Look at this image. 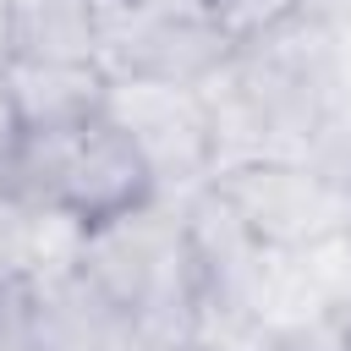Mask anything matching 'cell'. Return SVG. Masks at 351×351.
<instances>
[{"mask_svg":"<svg viewBox=\"0 0 351 351\" xmlns=\"http://www.w3.org/2000/svg\"><path fill=\"white\" fill-rule=\"evenodd\" d=\"M77 274L154 346H197V263L181 197H154L82 236Z\"/></svg>","mask_w":351,"mask_h":351,"instance_id":"cell-1","label":"cell"},{"mask_svg":"<svg viewBox=\"0 0 351 351\" xmlns=\"http://www.w3.org/2000/svg\"><path fill=\"white\" fill-rule=\"evenodd\" d=\"M11 186L27 203L71 214L88 230L159 197V181H154L148 159L137 154V143L110 115H93L82 126H60V132L27 137Z\"/></svg>","mask_w":351,"mask_h":351,"instance_id":"cell-2","label":"cell"},{"mask_svg":"<svg viewBox=\"0 0 351 351\" xmlns=\"http://www.w3.org/2000/svg\"><path fill=\"white\" fill-rule=\"evenodd\" d=\"M269 252H318L351 236V176L313 159H247L208 181Z\"/></svg>","mask_w":351,"mask_h":351,"instance_id":"cell-3","label":"cell"},{"mask_svg":"<svg viewBox=\"0 0 351 351\" xmlns=\"http://www.w3.org/2000/svg\"><path fill=\"white\" fill-rule=\"evenodd\" d=\"M104 115L137 143V154L148 159L165 197H192L197 186L214 181V170H219L214 126H208V104L197 88L148 82V77H110Z\"/></svg>","mask_w":351,"mask_h":351,"instance_id":"cell-4","label":"cell"},{"mask_svg":"<svg viewBox=\"0 0 351 351\" xmlns=\"http://www.w3.org/2000/svg\"><path fill=\"white\" fill-rule=\"evenodd\" d=\"M236 55L230 33L208 11L154 16V11H115L104 16V71L110 77H148L176 88H203Z\"/></svg>","mask_w":351,"mask_h":351,"instance_id":"cell-5","label":"cell"},{"mask_svg":"<svg viewBox=\"0 0 351 351\" xmlns=\"http://www.w3.org/2000/svg\"><path fill=\"white\" fill-rule=\"evenodd\" d=\"M5 82H11V99H16L27 137L82 126V121L104 115V104H110L104 60H22L16 55L5 66Z\"/></svg>","mask_w":351,"mask_h":351,"instance_id":"cell-6","label":"cell"},{"mask_svg":"<svg viewBox=\"0 0 351 351\" xmlns=\"http://www.w3.org/2000/svg\"><path fill=\"white\" fill-rule=\"evenodd\" d=\"M11 27L22 60H99L104 49L93 0H11Z\"/></svg>","mask_w":351,"mask_h":351,"instance_id":"cell-7","label":"cell"},{"mask_svg":"<svg viewBox=\"0 0 351 351\" xmlns=\"http://www.w3.org/2000/svg\"><path fill=\"white\" fill-rule=\"evenodd\" d=\"M38 269V203H27L11 181H0V296L33 285Z\"/></svg>","mask_w":351,"mask_h":351,"instance_id":"cell-8","label":"cell"},{"mask_svg":"<svg viewBox=\"0 0 351 351\" xmlns=\"http://www.w3.org/2000/svg\"><path fill=\"white\" fill-rule=\"evenodd\" d=\"M307 0H208V16L230 33V44H247L258 33H269L274 22L296 16Z\"/></svg>","mask_w":351,"mask_h":351,"instance_id":"cell-9","label":"cell"},{"mask_svg":"<svg viewBox=\"0 0 351 351\" xmlns=\"http://www.w3.org/2000/svg\"><path fill=\"white\" fill-rule=\"evenodd\" d=\"M247 351H351V324H340V318H313V324L269 329V335H258Z\"/></svg>","mask_w":351,"mask_h":351,"instance_id":"cell-10","label":"cell"},{"mask_svg":"<svg viewBox=\"0 0 351 351\" xmlns=\"http://www.w3.org/2000/svg\"><path fill=\"white\" fill-rule=\"evenodd\" d=\"M0 351H33V285L0 296Z\"/></svg>","mask_w":351,"mask_h":351,"instance_id":"cell-11","label":"cell"},{"mask_svg":"<svg viewBox=\"0 0 351 351\" xmlns=\"http://www.w3.org/2000/svg\"><path fill=\"white\" fill-rule=\"evenodd\" d=\"M27 148V126L16 115V99H11V82H5V66H0V181L16 176V159Z\"/></svg>","mask_w":351,"mask_h":351,"instance_id":"cell-12","label":"cell"},{"mask_svg":"<svg viewBox=\"0 0 351 351\" xmlns=\"http://www.w3.org/2000/svg\"><path fill=\"white\" fill-rule=\"evenodd\" d=\"M16 55V27H11V0H0V66H11Z\"/></svg>","mask_w":351,"mask_h":351,"instance_id":"cell-13","label":"cell"},{"mask_svg":"<svg viewBox=\"0 0 351 351\" xmlns=\"http://www.w3.org/2000/svg\"><path fill=\"white\" fill-rule=\"evenodd\" d=\"M340 33H346V55H351V16H340Z\"/></svg>","mask_w":351,"mask_h":351,"instance_id":"cell-14","label":"cell"},{"mask_svg":"<svg viewBox=\"0 0 351 351\" xmlns=\"http://www.w3.org/2000/svg\"><path fill=\"white\" fill-rule=\"evenodd\" d=\"M181 351H219V346H181ZM241 351H247V346H241Z\"/></svg>","mask_w":351,"mask_h":351,"instance_id":"cell-15","label":"cell"},{"mask_svg":"<svg viewBox=\"0 0 351 351\" xmlns=\"http://www.w3.org/2000/svg\"><path fill=\"white\" fill-rule=\"evenodd\" d=\"M346 258H351V236H346Z\"/></svg>","mask_w":351,"mask_h":351,"instance_id":"cell-16","label":"cell"}]
</instances>
